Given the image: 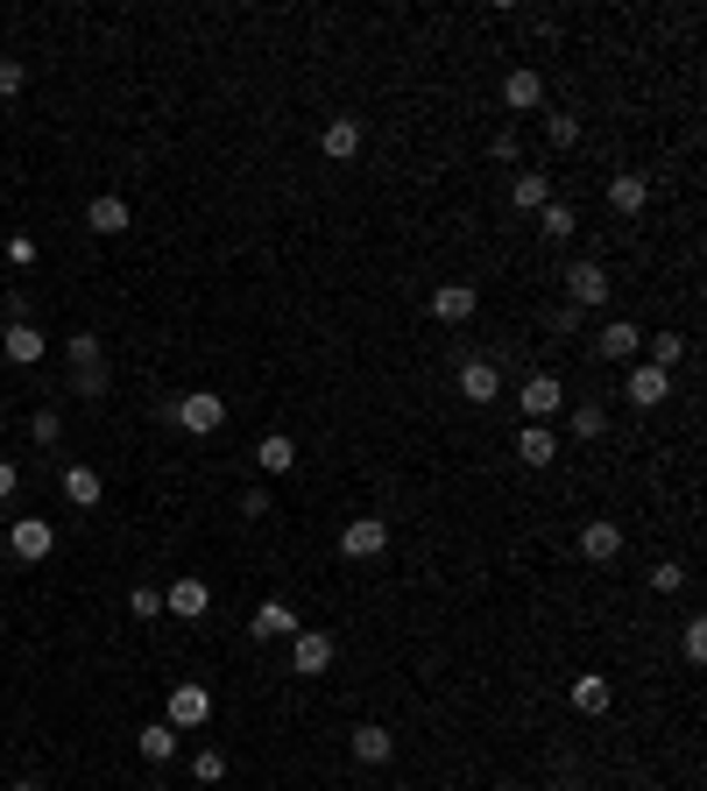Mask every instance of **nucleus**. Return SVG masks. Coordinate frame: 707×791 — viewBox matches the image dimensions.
I'll list each match as a JSON object with an SVG mask.
<instances>
[{"label": "nucleus", "instance_id": "1", "mask_svg": "<svg viewBox=\"0 0 707 791\" xmlns=\"http://www.w3.org/2000/svg\"><path fill=\"white\" fill-rule=\"evenodd\" d=\"M170 417H178L191 438H213L220 424H226V396H213V389H191V396L170 403Z\"/></svg>", "mask_w": 707, "mask_h": 791}, {"label": "nucleus", "instance_id": "2", "mask_svg": "<svg viewBox=\"0 0 707 791\" xmlns=\"http://www.w3.org/2000/svg\"><path fill=\"white\" fill-rule=\"evenodd\" d=\"M566 304H573V312H595V304H608V268H602V262H573V268H566Z\"/></svg>", "mask_w": 707, "mask_h": 791}, {"label": "nucleus", "instance_id": "3", "mask_svg": "<svg viewBox=\"0 0 707 791\" xmlns=\"http://www.w3.org/2000/svg\"><path fill=\"white\" fill-rule=\"evenodd\" d=\"M8 551H14V558H22V566H43V558L57 551V530L43 524V516H22V524H14V530H8Z\"/></svg>", "mask_w": 707, "mask_h": 791}, {"label": "nucleus", "instance_id": "4", "mask_svg": "<svg viewBox=\"0 0 707 791\" xmlns=\"http://www.w3.org/2000/svg\"><path fill=\"white\" fill-rule=\"evenodd\" d=\"M205 721H213V692H205L199 679L170 686V728H205Z\"/></svg>", "mask_w": 707, "mask_h": 791}, {"label": "nucleus", "instance_id": "5", "mask_svg": "<svg viewBox=\"0 0 707 791\" xmlns=\"http://www.w3.org/2000/svg\"><path fill=\"white\" fill-rule=\"evenodd\" d=\"M326 665H333V636L326 629H297L291 636V671H297V679H319Z\"/></svg>", "mask_w": 707, "mask_h": 791}, {"label": "nucleus", "instance_id": "6", "mask_svg": "<svg viewBox=\"0 0 707 791\" xmlns=\"http://www.w3.org/2000/svg\"><path fill=\"white\" fill-rule=\"evenodd\" d=\"M340 551L347 558H382L390 551V524H382V516H354V524L340 530Z\"/></svg>", "mask_w": 707, "mask_h": 791}, {"label": "nucleus", "instance_id": "7", "mask_svg": "<svg viewBox=\"0 0 707 791\" xmlns=\"http://www.w3.org/2000/svg\"><path fill=\"white\" fill-rule=\"evenodd\" d=\"M608 205H616L623 220H637V212L652 205V178H644V170H616V178H608Z\"/></svg>", "mask_w": 707, "mask_h": 791}, {"label": "nucleus", "instance_id": "8", "mask_svg": "<svg viewBox=\"0 0 707 791\" xmlns=\"http://www.w3.org/2000/svg\"><path fill=\"white\" fill-rule=\"evenodd\" d=\"M474 304H482V297H474V283H438V291H432V318L438 325H467Z\"/></svg>", "mask_w": 707, "mask_h": 791}, {"label": "nucleus", "instance_id": "9", "mask_svg": "<svg viewBox=\"0 0 707 791\" xmlns=\"http://www.w3.org/2000/svg\"><path fill=\"white\" fill-rule=\"evenodd\" d=\"M517 403H524V417H531V424H545V417L566 403V389H559V375H531L524 389H517Z\"/></svg>", "mask_w": 707, "mask_h": 791}, {"label": "nucleus", "instance_id": "10", "mask_svg": "<svg viewBox=\"0 0 707 791\" xmlns=\"http://www.w3.org/2000/svg\"><path fill=\"white\" fill-rule=\"evenodd\" d=\"M205 608H213V587H205V580H178L163 594V615H178V622H199Z\"/></svg>", "mask_w": 707, "mask_h": 791}, {"label": "nucleus", "instance_id": "11", "mask_svg": "<svg viewBox=\"0 0 707 791\" xmlns=\"http://www.w3.org/2000/svg\"><path fill=\"white\" fill-rule=\"evenodd\" d=\"M665 396H673V375H665V368H652V361L629 368V403H637V410H658Z\"/></svg>", "mask_w": 707, "mask_h": 791}, {"label": "nucleus", "instance_id": "12", "mask_svg": "<svg viewBox=\"0 0 707 791\" xmlns=\"http://www.w3.org/2000/svg\"><path fill=\"white\" fill-rule=\"evenodd\" d=\"M503 107L509 113H538L545 107V79H538V71H509V79H503Z\"/></svg>", "mask_w": 707, "mask_h": 791}, {"label": "nucleus", "instance_id": "13", "mask_svg": "<svg viewBox=\"0 0 707 791\" xmlns=\"http://www.w3.org/2000/svg\"><path fill=\"white\" fill-rule=\"evenodd\" d=\"M304 622L291 615V601H262L255 608V622H248V636H255V643H270V636H297Z\"/></svg>", "mask_w": 707, "mask_h": 791}, {"label": "nucleus", "instance_id": "14", "mask_svg": "<svg viewBox=\"0 0 707 791\" xmlns=\"http://www.w3.org/2000/svg\"><path fill=\"white\" fill-rule=\"evenodd\" d=\"M461 396L467 403H495V396H503V368H495V361H467V368H461Z\"/></svg>", "mask_w": 707, "mask_h": 791}, {"label": "nucleus", "instance_id": "15", "mask_svg": "<svg viewBox=\"0 0 707 791\" xmlns=\"http://www.w3.org/2000/svg\"><path fill=\"white\" fill-rule=\"evenodd\" d=\"M319 142H326V156H333V163H347V156H361V121H354V113H333Z\"/></svg>", "mask_w": 707, "mask_h": 791}, {"label": "nucleus", "instance_id": "16", "mask_svg": "<svg viewBox=\"0 0 707 791\" xmlns=\"http://www.w3.org/2000/svg\"><path fill=\"white\" fill-rule=\"evenodd\" d=\"M637 346H644L637 325H629V318H608V325H602V339H595V354H602V361H629Z\"/></svg>", "mask_w": 707, "mask_h": 791}, {"label": "nucleus", "instance_id": "17", "mask_svg": "<svg viewBox=\"0 0 707 791\" xmlns=\"http://www.w3.org/2000/svg\"><path fill=\"white\" fill-rule=\"evenodd\" d=\"M85 226H92V234H128V199H113V191H100V199L85 205Z\"/></svg>", "mask_w": 707, "mask_h": 791}, {"label": "nucleus", "instance_id": "18", "mask_svg": "<svg viewBox=\"0 0 707 791\" xmlns=\"http://www.w3.org/2000/svg\"><path fill=\"white\" fill-rule=\"evenodd\" d=\"M0 346H8L14 368H36V361H43V333H36L29 318H22V325H8V339H0Z\"/></svg>", "mask_w": 707, "mask_h": 791}, {"label": "nucleus", "instance_id": "19", "mask_svg": "<svg viewBox=\"0 0 707 791\" xmlns=\"http://www.w3.org/2000/svg\"><path fill=\"white\" fill-rule=\"evenodd\" d=\"M517 459H524V467H552V459H559V438H552L545 424H524V438H517Z\"/></svg>", "mask_w": 707, "mask_h": 791}, {"label": "nucleus", "instance_id": "20", "mask_svg": "<svg viewBox=\"0 0 707 791\" xmlns=\"http://www.w3.org/2000/svg\"><path fill=\"white\" fill-rule=\"evenodd\" d=\"M255 467H262V474H291V467H297V438L270 432V438L255 446Z\"/></svg>", "mask_w": 707, "mask_h": 791}, {"label": "nucleus", "instance_id": "21", "mask_svg": "<svg viewBox=\"0 0 707 791\" xmlns=\"http://www.w3.org/2000/svg\"><path fill=\"white\" fill-rule=\"evenodd\" d=\"M354 757H361V763H390V757H396V736H390V728H382V721L354 728Z\"/></svg>", "mask_w": 707, "mask_h": 791}, {"label": "nucleus", "instance_id": "22", "mask_svg": "<svg viewBox=\"0 0 707 791\" xmlns=\"http://www.w3.org/2000/svg\"><path fill=\"white\" fill-rule=\"evenodd\" d=\"M580 551L595 558V566H608V558L623 551V530H616V524H608V516H602V524H587V530H580Z\"/></svg>", "mask_w": 707, "mask_h": 791}, {"label": "nucleus", "instance_id": "23", "mask_svg": "<svg viewBox=\"0 0 707 791\" xmlns=\"http://www.w3.org/2000/svg\"><path fill=\"white\" fill-rule=\"evenodd\" d=\"M608 700H616V692H608L602 671H580V679H573V707L580 713H608Z\"/></svg>", "mask_w": 707, "mask_h": 791}, {"label": "nucleus", "instance_id": "24", "mask_svg": "<svg viewBox=\"0 0 707 791\" xmlns=\"http://www.w3.org/2000/svg\"><path fill=\"white\" fill-rule=\"evenodd\" d=\"M509 205H524V212H538V205H552V178H545V170H524V178L509 184Z\"/></svg>", "mask_w": 707, "mask_h": 791}, {"label": "nucleus", "instance_id": "25", "mask_svg": "<svg viewBox=\"0 0 707 791\" xmlns=\"http://www.w3.org/2000/svg\"><path fill=\"white\" fill-rule=\"evenodd\" d=\"M135 742H142V757H149V763H170V757H178V728H170V721H149Z\"/></svg>", "mask_w": 707, "mask_h": 791}, {"label": "nucleus", "instance_id": "26", "mask_svg": "<svg viewBox=\"0 0 707 791\" xmlns=\"http://www.w3.org/2000/svg\"><path fill=\"white\" fill-rule=\"evenodd\" d=\"M64 501H79V509H100V474H92V467H64Z\"/></svg>", "mask_w": 707, "mask_h": 791}, {"label": "nucleus", "instance_id": "27", "mask_svg": "<svg viewBox=\"0 0 707 791\" xmlns=\"http://www.w3.org/2000/svg\"><path fill=\"white\" fill-rule=\"evenodd\" d=\"M573 226H580V220H573V205H559V199L538 205V234L545 241H573Z\"/></svg>", "mask_w": 707, "mask_h": 791}, {"label": "nucleus", "instance_id": "28", "mask_svg": "<svg viewBox=\"0 0 707 791\" xmlns=\"http://www.w3.org/2000/svg\"><path fill=\"white\" fill-rule=\"evenodd\" d=\"M64 354H71V368H107V361H100V333H71Z\"/></svg>", "mask_w": 707, "mask_h": 791}, {"label": "nucleus", "instance_id": "29", "mask_svg": "<svg viewBox=\"0 0 707 791\" xmlns=\"http://www.w3.org/2000/svg\"><path fill=\"white\" fill-rule=\"evenodd\" d=\"M679 361H686V339H679V333H658V339H652V368H665V375H673Z\"/></svg>", "mask_w": 707, "mask_h": 791}, {"label": "nucleus", "instance_id": "30", "mask_svg": "<svg viewBox=\"0 0 707 791\" xmlns=\"http://www.w3.org/2000/svg\"><path fill=\"white\" fill-rule=\"evenodd\" d=\"M545 134H552V149H573L580 142V121L573 113H545Z\"/></svg>", "mask_w": 707, "mask_h": 791}, {"label": "nucleus", "instance_id": "31", "mask_svg": "<svg viewBox=\"0 0 707 791\" xmlns=\"http://www.w3.org/2000/svg\"><path fill=\"white\" fill-rule=\"evenodd\" d=\"M191 778H199V784H220V778H226V757H220V749H199V757H191Z\"/></svg>", "mask_w": 707, "mask_h": 791}, {"label": "nucleus", "instance_id": "32", "mask_svg": "<svg viewBox=\"0 0 707 791\" xmlns=\"http://www.w3.org/2000/svg\"><path fill=\"white\" fill-rule=\"evenodd\" d=\"M29 432H36V446H57V438H64V417H57V410H36Z\"/></svg>", "mask_w": 707, "mask_h": 791}, {"label": "nucleus", "instance_id": "33", "mask_svg": "<svg viewBox=\"0 0 707 791\" xmlns=\"http://www.w3.org/2000/svg\"><path fill=\"white\" fill-rule=\"evenodd\" d=\"M128 608H135L142 622H156V615H163V594H156V587H135V594H128Z\"/></svg>", "mask_w": 707, "mask_h": 791}, {"label": "nucleus", "instance_id": "34", "mask_svg": "<svg viewBox=\"0 0 707 791\" xmlns=\"http://www.w3.org/2000/svg\"><path fill=\"white\" fill-rule=\"evenodd\" d=\"M679 643H686V665H700V658H707V622H700V615L686 622V636H679Z\"/></svg>", "mask_w": 707, "mask_h": 791}, {"label": "nucleus", "instance_id": "35", "mask_svg": "<svg viewBox=\"0 0 707 791\" xmlns=\"http://www.w3.org/2000/svg\"><path fill=\"white\" fill-rule=\"evenodd\" d=\"M22 85H29V71L14 64V57H0V100H14V92H22Z\"/></svg>", "mask_w": 707, "mask_h": 791}, {"label": "nucleus", "instance_id": "36", "mask_svg": "<svg viewBox=\"0 0 707 791\" xmlns=\"http://www.w3.org/2000/svg\"><path fill=\"white\" fill-rule=\"evenodd\" d=\"M686 587V566H652V594H679Z\"/></svg>", "mask_w": 707, "mask_h": 791}, {"label": "nucleus", "instance_id": "37", "mask_svg": "<svg viewBox=\"0 0 707 791\" xmlns=\"http://www.w3.org/2000/svg\"><path fill=\"white\" fill-rule=\"evenodd\" d=\"M71 382H79V396H107V368H71Z\"/></svg>", "mask_w": 707, "mask_h": 791}, {"label": "nucleus", "instance_id": "38", "mask_svg": "<svg viewBox=\"0 0 707 791\" xmlns=\"http://www.w3.org/2000/svg\"><path fill=\"white\" fill-rule=\"evenodd\" d=\"M573 432H580V438L602 432V410H595V403H580V410H573Z\"/></svg>", "mask_w": 707, "mask_h": 791}, {"label": "nucleus", "instance_id": "39", "mask_svg": "<svg viewBox=\"0 0 707 791\" xmlns=\"http://www.w3.org/2000/svg\"><path fill=\"white\" fill-rule=\"evenodd\" d=\"M8 262H14V268H29V262H36V241H29V234H14V241H8Z\"/></svg>", "mask_w": 707, "mask_h": 791}, {"label": "nucleus", "instance_id": "40", "mask_svg": "<svg viewBox=\"0 0 707 791\" xmlns=\"http://www.w3.org/2000/svg\"><path fill=\"white\" fill-rule=\"evenodd\" d=\"M14 488H22V467H14V459H0V501H8Z\"/></svg>", "mask_w": 707, "mask_h": 791}, {"label": "nucleus", "instance_id": "41", "mask_svg": "<svg viewBox=\"0 0 707 791\" xmlns=\"http://www.w3.org/2000/svg\"><path fill=\"white\" fill-rule=\"evenodd\" d=\"M8 791H43V784H36V778H22V784H8Z\"/></svg>", "mask_w": 707, "mask_h": 791}, {"label": "nucleus", "instance_id": "42", "mask_svg": "<svg viewBox=\"0 0 707 791\" xmlns=\"http://www.w3.org/2000/svg\"><path fill=\"white\" fill-rule=\"evenodd\" d=\"M495 791H517V784H495Z\"/></svg>", "mask_w": 707, "mask_h": 791}, {"label": "nucleus", "instance_id": "43", "mask_svg": "<svg viewBox=\"0 0 707 791\" xmlns=\"http://www.w3.org/2000/svg\"><path fill=\"white\" fill-rule=\"evenodd\" d=\"M566 791H587V784H566Z\"/></svg>", "mask_w": 707, "mask_h": 791}]
</instances>
